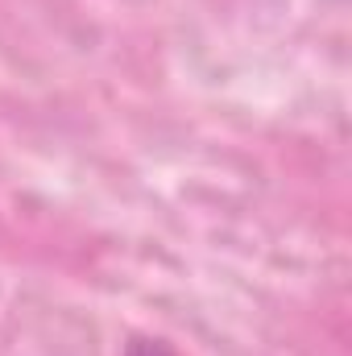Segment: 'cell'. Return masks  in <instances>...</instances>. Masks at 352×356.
I'll return each instance as SVG.
<instances>
[{
    "label": "cell",
    "instance_id": "6da1fadb",
    "mask_svg": "<svg viewBox=\"0 0 352 356\" xmlns=\"http://www.w3.org/2000/svg\"><path fill=\"white\" fill-rule=\"evenodd\" d=\"M120 356H178V353L166 344V340H158V336H133Z\"/></svg>",
    "mask_w": 352,
    "mask_h": 356
}]
</instances>
